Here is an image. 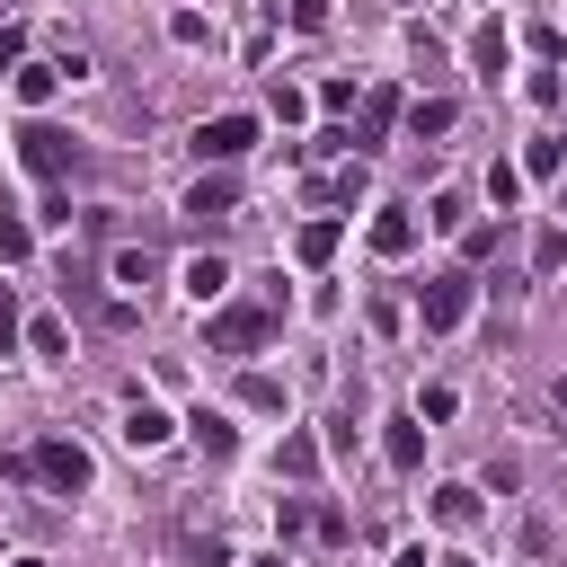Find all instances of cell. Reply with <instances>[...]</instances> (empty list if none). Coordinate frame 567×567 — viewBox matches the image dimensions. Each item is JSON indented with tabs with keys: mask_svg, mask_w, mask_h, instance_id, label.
Listing matches in <instances>:
<instances>
[{
	"mask_svg": "<svg viewBox=\"0 0 567 567\" xmlns=\"http://www.w3.org/2000/svg\"><path fill=\"white\" fill-rule=\"evenodd\" d=\"M275 337V301H221L213 319H204V346L213 354H257Z\"/></svg>",
	"mask_w": 567,
	"mask_h": 567,
	"instance_id": "6da1fadb",
	"label": "cell"
},
{
	"mask_svg": "<svg viewBox=\"0 0 567 567\" xmlns=\"http://www.w3.org/2000/svg\"><path fill=\"white\" fill-rule=\"evenodd\" d=\"M27 470H35V478H44V487H53V496H80V487H89V452H80V443H71V434H44V443H35V461H27Z\"/></svg>",
	"mask_w": 567,
	"mask_h": 567,
	"instance_id": "7a4b0ae2",
	"label": "cell"
},
{
	"mask_svg": "<svg viewBox=\"0 0 567 567\" xmlns=\"http://www.w3.org/2000/svg\"><path fill=\"white\" fill-rule=\"evenodd\" d=\"M195 151H204L213 168L248 159V151H257V115H213V124H195Z\"/></svg>",
	"mask_w": 567,
	"mask_h": 567,
	"instance_id": "3957f363",
	"label": "cell"
},
{
	"mask_svg": "<svg viewBox=\"0 0 567 567\" xmlns=\"http://www.w3.org/2000/svg\"><path fill=\"white\" fill-rule=\"evenodd\" d=\"M416 310H425V328H461L470 319V275L452 266V275H425L416 284Z\"/></svg>",
	"mask_w": 567,
	"mask_h": 567,
	"instance_id": "277c9868",
	"label": "cell"
},
{
	"mask_svg": "<svg viewBox=\"0 0 567 567\" xmlns=\"http://www.w3.org/2000/svg\"><path fill=\"white\" fill-rule=\"evenodd\" d=\"M18 159H27L35 177H62V168H71V133H62V124H44V115H35V124H18Z\"/></svg>",
	"mask_w": 567,
	"mask_h": 567,
	"instance_id": "5b68a950",
	"label": "cell"
},
{
	"mask_svg": "<svg viewBox=\"0 0 567 567\" xmlns=\"http://www.w3.org/2000/svg\"><path fill=\"white\" fill-rule=\"evenodd\" d=\"M168 434H177V425H168V408H151V399H133V408H124V443H133V452H159Z\"/></svg>",
	"mask_w": 567,
	"mask_h": 567,
	"instance_id": "8992f818",
	"label": "cell"
},
{
	"mask_svg": "<svg viewBox=\"0 0 567 567\" xmlns=\"http://www.w3.org/2000/svg\"><path fill=\"white\" fill-rule=\"evenodd\" d=\"M390 115H399V97H390V89H372V97H363V115H354V151H381Z\"/></svg>",
	"mask_w": 567,
	"mask_h": 567,
	"instance_id": "52a82bcc",
	"label": "cell"
},
{
	"mask_svg": "<svg viewBox=\"0 0 567 567\" xmlns=\"http://www.w3.org/2000/svg\"><path fill=\"white\" fill-rule=\"evenodd\" d=\"M372 248H381V257H408V248H416V221H408L399 204H381V213H372Z\"/></svg>",
	"mask_w": 567,
	"mask_h": 567,
	"instance_id": "ba28073f",
	"label": "cell"
},
{
	"mask_svg": "<svg viewBox=\"0 0 567 567\" xmlns=\"http://www.w3.org/2000/svg\"><path fill=\"white\" fill-rule=\"evenodd\" d=\"M230 204H239V186H230V177H221V168H213V177H204V186H195V195H186V213H195V221H221V213H230Z\"/></svg>",
	"mask_w": 567,
	"mask_h": 567,
	"instance_id": "9c48e42d",
	"label": "cell"
},
{
	"mask_svg": "<svg viewBox=\"0 0 567 567\" xmlns=\"http://www.w3.org/2000/svg\"><path fill=\"white\" fill-rule=\"evenodd\" d=\"M106 275H115L124 292H151V284H159V257H151V248H115V266H106Z\"/></svg>",
	"mask_w": 567,
	"mask_h": 567,
	"instance_id": "30bf717a",
	"label": "cell"
},
{
	"mask_svg": "<svg viewBox=\"0 0 567 567\" xmlns=\"http://www.w3.org/2000/svg\"><path fill=\"white\" fill-rule=\"evenodd\" d=\"M186 292H195L204 310H221V292H230V266H221V257H195V266H186Z\"/></svg>",
	"mask_w": 567,
	"mask_h": 567,
	"instance_id": "8fae6325",
	"label": "cell"
},
{
	"mask_svg": "<svg viewBox=\"0 0 567 567\" xmlns=\"http://www.w3.org/2000/svg\"><path fill=\"white\" fill-rule=\"evenodd\" d=\"M452 115H461L452 97H416V106H408V133H416V142H434V133H452Z\"/></svg>",
	"mask_w": 567,
	"mask_h": 567,
	"instance_id": "7c38bea8",
	"label": "cell"
},
{
	"mask_svg": "<svg viewBox=\"0 0 567 567\" xmlns=\"http://www.w3.org/2000/svg\"><path fill=\"white\" fill-rule=\"evenodd\" d=\"M53 89H62V62H18V97L27 106H44Z\"/></svg>",
	"mask_w": 567,
	"mask_h": 567,
	"instance_id": "4fadbf2b",
	"label": "cell"
},
{
	"mask_svg": "<svg viewBox=\"0 0 567 567\" xmlns=\"http://www.w3.org/2000/svg\"><path fill=\"white\" fill-rule=\"evenodd\" d=\"M195 443H204V461H230V452H239V434H230V416H213V408L195 416Z\"/></svg>",
	"mask_w": 567,
	"mask_h": 567,
	"instance_id": "5bb4252c",
	"label": "cell"
},
{
	"mask_svg": "<svg viewBox=\"0 0 567 567\" xmlns=\"http://www.w3.org/2000/svg\"><path fill=\"white\" fill-rule=\"evenodd\" d=\"M292 248H301V266H328V257H337V221H301Z\"/></svg>",
	"mask_w": 567,
	"mask_h": 567,
	"instance_id": "9a60e30c",
	"label": "cell"
},
{
	"mask_svg": "<svg viewBox=\"0 0 567 567\" xmlns=\"http://www.w3.org/2000/svg\"><path fill=\"white\" fill-rule=\"evenodd\" d=\"M275 470H284V478H310V470H319V443H310V434H284Z\"/></svg>",
	"mask_w": 567,
	"mask_h": 567,
	"instance_id": "2e32d148",
	"label": "cell"
},
{
	"mask_svg": "<svg viewBox=\"0 0 567 567\" xmlns=\"http://www.w3.org/2000/svg\"><path fill=\"white\" fill-rule=\"evenodd\" d=\"M381 452H390V470H416V461H425V434H416V425H390Z\"/></svg>",
	"mask_w": 567,
	"mask_h": 567,
	"instance_id": "e0dca14e",
	"label": "cell"
},
{
	"mask_svg": "<svg viewBox=\"0 0 567 567\" xmlns=\"http://www.w3.org/2000/svg\"><path fill=\"white\" fill-rule=\"evenodd\" d=\"M275 532H284V540H292V532H319V505H310V496H284V505H275Z\"/></svg>",
	"mask_w": 567,
	"mask_h": 567,
	"instance_id": "ac0fdd59",
	"label": "cell"
},
{
	"mask_svg": "<svg viewBox=\"0 0 567 567\" xmlns=\"http://www.w3.org/2000/svg\"><path fill=\"white\" fill-rule=\"evenodd\" d=\"M239 399H248V408H266V416H275V408H284V381H275V372H248V381H239Z\"/></svg>",
	"mask_w": 567,
	"mask_h": 567,
	"instance_id": "d6986e66",
	"label": "cell"
},
{
	"mask_svg": "<svg viewBox=\"0 0 567 567\" xmlns=\"http://www.w3.org/2000/svg\"><path fill=\"white\" fill-rule=\"evenodd\" d=\"M0 257H9V266H18V257H35V230H27L18 213H0Z\"/></svg>",
	"mask_w": 567,
	"mask_h": 567,
	"instance_id": "ffe728a7",
	"label": "cell"
},
{
	"mask_svg": "<svg viewBox=\"0 0 567 567\" xmlns=\"http://www.w3.org/2000/svg\"><path fill=\"white\" fill-rule=\"evenodd\" d=\"M434 523L461 532V523H470V487H434Z\"/></svg>",
	"mask_w": 567,
	"mask_h": 567,
	"instance_id": "44dd1931",
	"label": "cell"
},
{
	"mask_svg": "<svg viewBox=\"0 0 567 567\" xmlns=\"http://www.w3.org/2000/svg\"><path fill=\"white\" fill-rule=\"evenodd\" d=\"M470 53H478V71H505V27H478V44H470Z\"/></svg>",
	"mask_w": 567,
	"mask_h": 567,
	"instance_id": "7402d4cb",
	"label": "cell"
},
{
	"mask_svg": "<svg viewBox=\"0 0 567 567\" xmlns=\"http://www.w3.org/2000/svg\"><path fill=\"white\" fill-rule=\"evenodd\" d=\"M425 221H434V230H470V204H461V195H434V213H425Z\"/></svg>",
	"mask_w": 567,
	"mask_h": 567,
	"instance_id": "603a6c76",
	"label": "cell"
},
{
	"mask_svg": "<svg viewBox=\"0 0 567 567\" xmlns=\"http://www.w3.org/2000/svg\"><path fill=\"white\" fill-rule=\"evenodd\" d=\"M27 346H35V354H62V346H71V328H62V319H35V328H27Z\"/></svg>",
	"mask_w": 567,
	"mask_h": 567,
	"instance_id": "cb8c5ba5",
	"label": "cell"
},
{
	"mask_svg": "<svg viewBox=\"0 0 567 567\" xmlns=\"http://www.w3.org/2000/svg\"><path fill=\"white\" fill-rule=\"evenodd\" d=\"M514 186H523V177H514V168H505V159H496V168H487V204H496V213H505V204H514Z\"/></svg>",
	"mask_w": 567,
	"mask_h": 567,
	"instance_id": "d4e9b609",
	"label": "cell"
},
{
	"mask_svg": "<svg viewBox=\"0 0 567 567\" xmlns=\"http://www.w3.org/2000/svg\"><path fill=\"white\" fill-rule=\"evenodd\" d=\"M292 27H301V35H319V27H328V0H292Z\"/></svg>",
	"mask_w": 567,
	"mask_h": 567,
	"instance_id": "484cf974",
	"label": "cell"
},
{
	"mask_svg": "<svg viewBox=\"0 0 567 567\" xmlns=\"http://www.w3.org/2000/svg\"><path fill=\"white\" fill-rule=\"evenodd\" d=\"M18 346V301H9V284H0V354Z\"/></svg>",
	"mask_w": 567,
	"mask_h": 567,
	"instance_id": "4316f807",
	"label": "cell"
},
{
	"mask_svg": "<svg viewBox=\"0 0 567 567\" xmlns=\"http://www.w3.org/2000/svg\"><path fill=\"white\" fill-rule=\"evenodd\" d=\"M18 44H27V35H18V27H0V62H18Z\"/></svg>",
	"mask_w": 567,
	"mask_h": 567,
	"instance_id": "83f0119b",
	"label": "cell"
},
{
	"mask_svg": "<svg viewBox=\"0 0 567 567\" xmlns=\"http://www.w3.org/2000/svg\"><path fill=\"white\" fill-rule=\"evenodd\" d=\"M399 567H434V558H425V540H416V549H399Z\"/></svg>",
	"mask_w": 567,
	"mask_h": 567,
	"instance_id": "f1b7e54d",
	"label": "cell"
},
{
	"mask_svg": "<svg viewBox=\"0 0 567 567\" xmlns=\"http://www.w3.org/2000/svg\"><path fill=\"white\" fill-rule=\"evenodd\" d=\"M434 567H470V558H434Z\"/></svg>",
	"mask_w": 567,
	"mask_h": 567,
	"instance_id": "f546056e",
	"label": "cell"
},
{
	"mask_svg": "<svg viewBox=\"0 0 567 567\" xmlns=\"http://www.w3.org/2000/svg\"><path fill=\"white\" fill-rule=\"evenodd\" d=\"M248 567H284V558H248Z\"/></svg>",
	"mask_w": 567,
	"mask_h": 567,
	"instance_id": "4dcf8cb0",
	"label": "cell"
},
{
	"mask_svg": "<svg viewBox=\"0 0 567 567\" xmlns=\"http://www.w3.org/2000/svg\"><path fill=\"white\" fill-rule=\"evenodd\" d=\"M558 408H567V381H558Z\"/></svg>",
	"mask_w": 567,
	"mask_h": 567,
	"instance_id": "1f68e13d",
	"label": "cell"
},
{
	"mask_svg": "<svg viewBox=\"0 0 567 567\" xmlns=\"http://www.w3.org/2000/svg\"><path fill=\"white\" fill-rule=\"evenodd\" d=\"M18 567H44V558H18Z\"/></svg>",
	"mask_w": 567,
	"mask_h": 567,
	"instance_id": "d6a6232c",
	"label": "cell"
}]
</instances>
